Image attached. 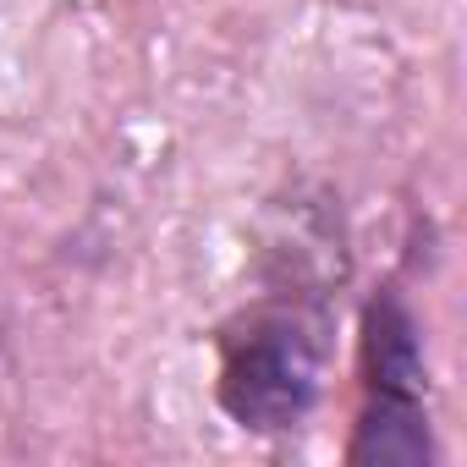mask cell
Here are the masks:
<instances>
[{"instance_id":"cell-1","label":"cell","mask_w":467,"mask_h":467,"mask_svg":"<svg viewBox=\"0 0 467 467\" xmlns=\"http://www.w3.org/2000/svg\"><path fill=\"white\" fill-rule=\"evenodd\" d=\"M214 401L248 434H292L325 396L336 358V297L265 286L214 325Z\"/></svg>"},{"instance_id":"cell-2","label":"cell","mask_w":467,"mask_h":467,"mask_svg":"<svg viewBox=\"0 0 467 467\" xmlns=\"http://www.w3.org/2000/svg\"><path fill=\"white\" fill-rule=\"evenodd\" d=\"M358 368L363 396H429L423 319L396 281L374 286L358 314Z\"/></svg>"},{"instance_id":"cell-3","label":"cell","mask_w":467,"mask_h":467,"mask_svg":"<svg viewBox=\"0 0 467 467\" xmlns=\"http://www.w3.org/2000/svg\"><path fill=\"white\" fill-rule=\"evenodd\" d=\"M440 440L423 396H363L352 440H347V467H434Z\"/></svg>"},{"instance_id":"cell-4","label":"cell","mask_w":467,"mask_h":467,"mask_svg":"<svg viewBox=\"0 0 467 467\" xmlns=\"http://www.w3.org/2000/svg\"><path fill=\"white\" fill-rule=\"evenodd\" d=\"M0 358H6V352H0Z\"/></svg>"}]
</instances>
